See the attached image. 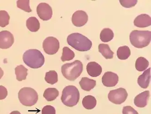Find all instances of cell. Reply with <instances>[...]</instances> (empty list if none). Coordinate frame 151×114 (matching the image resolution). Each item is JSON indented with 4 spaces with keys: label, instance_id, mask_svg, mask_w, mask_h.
<instances>
[{
    "label": "cell",
    "instance_id": "30bf717a",
    "mask_svg": "<svg viewBox=\"0 0 151 114\" xmlns=\"http://www.w3.org/2000/svg\"><path fill=\"white\" fill-rule=\"evenodd\" d=\"M14 42V36L10 32L6 30L0 32V49H9L11 47Z\"/></svg>",
    "mask_w": 151,
    "mask_h": 114
},
{
    "label": "cell",
    "instance_id": "52a82bcc",
    "mask_svg": "<svg viewBox=\"0 0 151 114\" xmlns=\"http://www.w3.org/2000/svg\"><path fill=\"white\" fill-rule=\"evenodd\" d=\"M128 94L125 89L119 88L117 89L110 91L108 97L110 102L116 105H120L127 99Z\"/></svg>",
    "mask_w": 151,
    "mask_h": 114
},
{
    "label": "cell",
    "instance_id": "d6986e66",
    "mask_svg": "<svg viewBox=\"0 0 151 114\" xmlns=\"http://www.w3.org/2000/svg\"><path fill=\"white\" fill-rule=\"evenodd\" d=\"M16 79L17 81H21L26 79L28 75V69L23 65L17 66L15 69Z\"/></svg>",
    "mask_w": 151,
    "mask_h": 114
},
{
    "label": "cell",
    "instance_id": "e0dca14e",
    "mask_svg": "<svg viewBox=\"0 0 151 114\" xmlns=\"http://www.w3.org/2000/svg\"><path fill=\"white\" fill-rule=\"evenodd\" d=\"M79 85L82 89L89 91L95 87L96 81L94 80L90 79L88 77H84L80 81Z\"/></svg>",
    "mask_w": 151,
    "mask_h": 114
},
{
    "label": "cell",
    "instance_id": "ffe728a7",
    "mask_svg": "<svg viewBox=\"0 0 151 114\" xmlns=\"http://www.w3.org/2000/svg\"><path fill=\"white\" fill-rule=\"evenodd\" d=\"M83 106L87 110H92L96 106L97 101L93 96L88 95L85 96L82 101Z\"/></svg>",
    "mask_w": 151,
    "mask_h": 114
},
{
    "label": "cell",
    "instance_id": "9a60e30c",
    "mask_svg": "<svg viewBox=\"0 0 151 114\" xmlns=\"http://www.w3.org/2000/svg\"><path fill=\"white\" fill-rule=\"evenodd\" d=\"M86 69L88 74L92 77L99 76L102 72L101 66L95 62H90L88 63Z\"/></svg>",
    "mask_w": 151,
    "mask_h": 114
},
{
    "label": "cell",
    "instance_id": "1f68e13d",
    "mask_svg": "<svg viewBox=\"0 0 151 114\" xmlns=\"http://www.w3.org/2000/svg\"><path fill=\"white\" fill-rule=\"evenodd\" d=\"M123 114H138L134 108L131 106H126L124 107L122 110Z\"/></svg>",
    "mask_w": 151,
    "mask_h": 114
},
{
    "label": "cell",
    "instance_id": "4fadbf2b",
    "mask_svg": "<svg viewBox=\"0 0 151 114\" xmlns=\"http://www.w3.org/2000/svg\"><path fill=\"white\" fill-rule=\"evenodd\" d=\"M134 24L139 28H145L151 25V17L148 15L142 14L138 16L134 20Z\"/></svg>",
    "mask_w": 151,
    "mask_h": 114
},
{
    "label": "cell",
    "instance_id": "277c9868",
    "mask_svg": "<svg viewBox=\"0 0 151 114\" xmlns=\"http://www.w3.org/2000/svg\"><path fill=\"white\" fill-rule=\"evenodd\" d=\"M130 40L132 45L137 49L147 46L151 41V32L135 30L130 35Z\"/></svg>",
    "mask_w": 151,
    "mask_h": 114
},
{
    "label": "cell",
    "instance_id": "603a6c76",
    "mask_svg": "<svg viewBox=\"0 0 151 114\" xmlns=\"http://www.w3.org/2000/svg\"><path fill=\"white\" fill-rule=\"evenodd\" d=\"M131 55V50L127 46H121L118 48L117 51L118 58L121 60H126Z\"/></svg>",
    "mask_w": 151,
    "mask_h": 114
},
{
    "label": "cell",
    "instance_id": "7a4b0ae2",
    "mask_svg": "<svg viewBox=\"0 0 151 114\" xmlns=\"http://www.w3.org/2000/svg\"><path fill=\"white\" fill-rule=\"evenodd\" d=\"M23 61L27 65L32 69H38L45 63V57L41 52L37 49L26 51L23 55Z\"/></svg>",
    "mask_w": 151,
    "mask_h": 114
},
{
    "label": "cell",
    "instance_id": "d4e9b609",
    "mask_svg": "<svg viewBox=\"0 0 151 114\" xmlns=\"http://www.w3.org/2000/svg\"><path fill=\"white\" fill-rule=\"evenodd\" d=\"M149 65V62L147 59L141 57L136 60L135 67L137 71L142 72L146 70Z\"/></svg>",
    "mask_w": 151,
    "mask_h": 114
},
{
    "label": "cell",
    "instance_id": "d6a6232c",
    "mask_svg": "<svg viewBox=\"0 0 151 114\" xmlns=\"http://www.w3.org/2000/svg\"><path fill=\"white\" fill-rule=\"evenodd\" d=\"M8 92L5 87L0 86V100H3L6 98Z\"/></svg>",
    "mask_w": 151,
    "mask_h": 114
},
{
    "label": "cell",
    "instance_id": "e575fe53",
    "mask_svg": "<svg viewBox=\"0 0 151 114\" xmlns=\"http://www.w3.org/2000/svg\"><path fill=\"white\" fill-rule=\"evenodd\" d=\"M10 114H21L18 111H13Z\"/></svg>",
    "mask_w": 151,
    "mask_h": 114
},
{
    "label": "cell",
    "instance_id": "cb8c5ba5",
    "mask_svg": "<svg viewBox=\"0 0 151 114\" xmlns=\"http://www.w3.org/2000/svg\"><path fill=\"white\" fill-rule=\"evenodd\" d=\"M114 34L113 31L109 28H104L100 33V38L101 40L104 42H107L113 39Z\"/></svg>",
    "mask_w": 151,
    "mask_h": 114
},
{
    "label": "cell",
    "instance_id": "7c38bea8",
    "mask_svg": "<svg viewBox=\"0 0 151 114\" xmlns=\"http://www.w3.org/2000/svg\"><path fill=\"white\" fill-rule=\"evenodd\" d=\"M119 81L117 75L111 71L105 72L102 77V81L106 87H113L116 85Z\"/></svg>",
    "mask_w": 151,
    "mask_h": 114
},
{
    "label": "cell",
    "instance_id": "44dd1931",
    "mask_svg": "<svg viewBox=\"0 0 151 114\" xmlns=\"http://www.w3.org/2000/svg\"><path fill=\"white\" fill-rule=\"evenodd\" d=\"M59 93L55 88H48L44 92L43 96L48 101L55 100L58 97Z\"/></svg>",
    "mask_w": 151,
    "mask_h": 114
},
{
    "label": "cell",
    "instance_id": "836d02e7",
    "mask_svg": "<svg viewBox=\"0 0 151 114\" xmlns=\"http://www.w3.org/2000/svg\"><path fill=\"white\" fill-rule=\"evenodd\" d=\"M3 75H4V72H3V71L2 70L1 68L0 67V79L3 76Z\"/></svg>",
    "mask_w": 151,
    "mask_h": 114
},
{
    "label": "cell",
    "instance_id": "9c48e42d",
    "mask_svg": "<svg viewBox=\"0 0 151 114\" xmlns=\"http://www.w3.org/2000/svg\"><path fill=\"white\" fill-rule=\"evenodd\" d=\"M37 12L40 19L44 21L50 20L52 16V8L47 3H40L37 7Z\"/></svg>",
    "mask_w": 151,
    "mask_h": 114
},
{
    "label": "cell",
    "instance_id": "5b68a950",
    "mask_svg": "<svg viewBox=\"0 0 151 114\" xmlns=\"http://www.w3.org/2000/svg\"><path fill=\"white\" fill-rule=\"evenodd\" d=\"M79 99V91L76 86H68L63 90L61 100L65 106L70 107L75 106L78 103Z\"/></svg>",
    "mask_w": 151,
    "mask_h": 114
},
{
    "label": "cell",
    "instance_id": "8992f818",
    "mask_svg": "<svg viewBox=\"0 0 151 114\" xmlns=\"http://www.w3.org/2000/svg\"><path fill=\"white\" fill-rule=\"evenodd\" d=\"M20 102L24 106L30 107L35 105L38 100V95L36 91L29 87L22 89L19 93Z\"/></svg>",
    "mask_w": 151,
    "mask_h": 114
},
{
    "label": "cell",
    "instance_id": "4dcf8cb0",
    "mask_svg": "<svg viewBox=\"0 0 151 114\" xmlns=\"http://www.w3.org/2000/svg\"><path fill=\"white\" fill-rule=\"evenodd\" d=\"M42 114H55V109L51 105H46L42 109Z\"/></svg>",
    "mask_w": 151,
    "mask_h": 114
},
{
    "label": "cell",
    "instance_id": "f1b7e54d",
    "mask_svg": "<svg viewBox=\"0 0 151 114\" xmlns=\"http://www.w3.org/2000/svg\"><path fill=\"white\" fill-rule=\"evenodd\" d=\"M17 5L18 8L24 11L27 12H30L32 11L29 6V0H19L17 1Z\"/></svg>",
    "mask_w": 151,
    "mask_h": 114
},
{
    "label": "cell",
    "instance_id": "6da1fadb",
    "mask_svg": "<svg viewBox=\"0 0 151 114\" xmlns=\"http://www.w3.org/2000/svg\"><path fill=\"white\" fill-rule=\"evenodd\" d=\"M67 42L69 45L80 52L88 51L92 48V41L80 33H73L69 35Z\"/></svg>",
    "mask_w": 151,
    "mask_h": 114
},
{
    "label": "cell",
    "instance_id": "7402d4cb",
    "mask_svg": "<svg viewBox=\"0 0 151 114\" xmlns=\"http://www.w3.org/2000/svg\"><path fill=\"white\" fill-rule=\"evenodd\" d=\"M99 50L105 59H112L113 58L114 52L111 50L108 45L100 44L99 46Z\"/></svg>",
    "mask_w": 151,
    "mask_h": 114
},
{
    "label": "cell",
    "instance_id": "2e32d148",
    "mask_svg": "<svg viewBox=\"0 0 151 114\" xmlns=\"http://www.w3.org/2000/svg\"><path fill=\"white\" fill-rule=\"evenodd\" d=\"M151 80V68L146 70L143 74L138 77L137 83L140 87L146 89L148 87Z\"/></svg>",
    "mask_w": 151,
    "mask_h": 114
},
{
    "label": "cell",
    "instance_id": "3957f363",
    "mask_svg": "<svg viewBox=\"0 0 151 114\" xmlns=\"http://www.w3.org/2000/svg\"><path fill=\"white\" fill-rule=\"evenodd\" d=\"M63 76L70 81H74L81 75L83 71V65L79 60L64 64L61 66Z\"/></svg>",
    "mask_w": 151,
    "mask_h": 114
},
{
    "label": "cell",
    "instance_id": "f546056e",
    "mask_svg": "<svg viewBox=\"0 0 151 114\" xmlns=\"http://www.w3.org/2000/svg\"><path fill=\"white\" fill-rule=\"evenodd\" d=\"M119 2L123 7L131 8L135 6L137 2V0H119Z\"/></svg>",
    "mask_w": 151,
    "mask_h": 114
},
{
    "label": "cell",
    "instance_id": "83f0119b",
    "mask_svg": "<svg viewBox=\"0 0 151 114\" xmlns=\"http://www.w3.org/2000/svg\"><path fill=\"white\" fill-rule=\"evenodd\" d=\"M9 15L6 11H0V27H5L9 23Z\"/></svg>",
    "mask_w": 151,
    "mask_h": 114
},
{
    "label": "cell",
    "instance_id": "5bb4252c",
    "mask_svg": "<svg viewBox=\"0 0 151 114\" xmlns=\"http://www.w3.org/2000/svg\"><path fill=\"white\" fill-rule=\"evenodd\" d=\"M150 97L149 91H145L137 95L134 99V104L137 107L143 108L147 105V101Z\"/></svg>",
    "mask_w": 151,
    "mask_h": 114
},
{
    "label": "cell",
    "instance_id": "484cf974",
    "mask_svg": "<svg viewBox=\"0 0 151 114\" xmlns=\"http://www.w3.org/2000/svg\"><path fill=\"white\" fill-rule=\"evenodd\" d=\"M75 57V53L72 50L67 46H64L63 49V55L61 60L63 62L73 60Z\"/></svg>",
    "mask_w": 151,
    "mask_h": 114
},
{
    "label": "cell",
    "instance_id": "8fae6325",
    "mask_svg": "<svg viewBox=\"0 0 151 114\" xmlns=\"http://www.w3.org/2000/svg\"><path fill=\"white\" fill-rule=\"evenodd\" d=\"M88 21V15L83 11H77L73 14L72 16V23L76 27H82L87 23Z\"/></svg>",
    "mask_w": 151,
    "mask_h": 114
},
{
    "label": "cell",
    "instance_id": "ac0fdd59",
    "mask_svg": "<svg viewBox=\"0 0 151 114\" xmlns=\"http://www.w3.org/2000/svg\"><path fill=\"white\" fill-rule=\"evenodd\" d=\"M26 26L31 32H37L40 28V23L35 17H29L26 21Z\"/></svg>",
    "mask_w": 151,
    "mask_h": 114
},
{
    "label": "cell",
    "instance_id": "ba28073f",
    "mask_svg": "<svg viewBox=\"0 0 151 114\" xmlns=\"http://www.w3.org/2000/svg\"><path fill=\"white\" fill-rule=\"evenodd\" d=\"M43 48L46 54L49 55L55 54L59 49V41L55 37H48L43 41Z\"/></svg>",
    "mask_w": 151,
    "mask_h": 114
},
{
    "label": "cell",
    "instance_id": "4316f807",
    "mask_svg": "<svg viewBox=\"0 0 151 114\" xmlns=\"http://www.w3.org/2000/svg\"><path fill=\"white\" fill-rule=\"evenodd\" d=\"M45 80L47 83L53 85L58 81V75L55 70H50L45 74Z\"/></svg>",
    "mask_w": 151,
    "mask_h": 114
}]
</instances>
